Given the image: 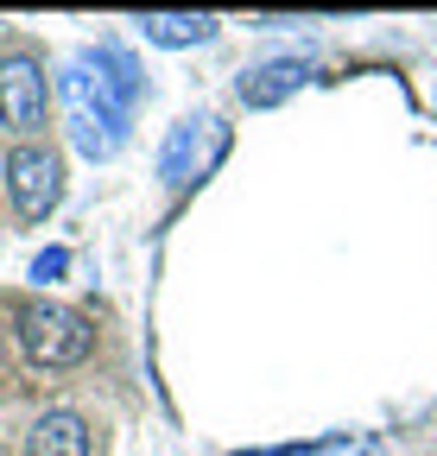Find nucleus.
Masks as SVG:
<instances>
[{"instance_id": "nucleus-6", "label": "nucleus", "mask_w": 437, "mask_h": 456, "mask_svg": "<svg viewBox=\"0 0 437 456\" xmlns=\"http://www.w3.org/2000/svg\"><path fill=\"white\" fill-rule=\"evenodd\" d=\"M298 83H304V64H266V70L241 77V102L247 108H272V102H286Z\"/></svg>"}, {"instance_id": "nucleus-5", "label": "nucleus", "mask_w": 437, "mask_h": 456, "mask_svg": "<svg viewBox=\"0 0 437 456\" xmlns=\"http://www.w3.org/2000/svg\"><path fill=\"white\" fill-rule=\"evenodd\" d=\"M140 32L152 45H203L215 32V20L209 13H140Z\"/></svg>"}, {"instance_id": "nucleus-3", "label": "nucleus", "mask_w": 437, "mask_h": 456, "mask_svg": "<svg viewBox=\"0 0 437 456\" xmlns=\"http://www.w3.org/2000/svg\"><path fill=\"white\" fill-rule=\"evenodd\" d=\"M45 121V70L32 64L26 51H13L0 64V127L7 134H32Z\"/></svg>"}, {"instance_id": "nucleus-1", "label": "nucleus", "mask_w": 437, "mask_h": 456, "mask_svg": "<svg viewBox=\"0 0 437 456\" xmlns=\"http://www.w3.org/2000/svg\"><path fill=\"white\" fill-rule=\"evenodd\" d=\"M89 323L64 305H26L20 311V349L38 362V368H77L89 355Z\"/></svg>"}, {"instance_id": "nucleus-2", "label": "nucleus", "mask_w": 437, "mask_h": 456, "mask_svg": "<svg viewBox=\"0 0 437 456\" xmlns=\"http://www.w3.org/2000/svg\"><path fill=\"white\" fill-rule=\"evenodd\" d=\"M7 191H13V209H20L26 222H45L51 209H58V197H64V165H58V152L13 146V159H7Z\"/></svg>"}, {"instance_id": "nucleus-4", "label": "nucleus", "mask_w": 437, "mask_h": 456, "mask_svg": "<svg viewBox=\"0 0 437 456\" xmlns=\"http://www.w3.org/2000/svg\"><path fill=\"white\" fill-rule=\"evenodd\" d=\"M26 456H89V425L77 412H45L26 431Z\"/></svg>"}, {"instance_id": "nucleus-7", "label": "nucleus", "mask_w": 437, "mask_h": 456, "mask_svg": "<svg viewBox=\"0 0 437 456\" xmlns=\"http://www.w3.org/2000/svg\"><path fill=\"white\" fill-rule=\"evenodd\" d=\"M64 266H70L64 254H38V260H32V279H38V285H51V279H58Z\"/></svg>"}]
</instances>
